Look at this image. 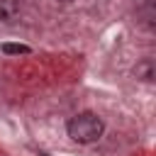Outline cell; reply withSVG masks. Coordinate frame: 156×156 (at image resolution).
I'll return each instance as SVG.
<instances>
[{
  "mask_svg": "<svg viewBox=\"0 0 156 156\" xmlns=\"http://www.w3.org/2000/svg\"><path fill=\"white\" fill-rule=\"evenodd\" d=\"M66 132H68V136H71L73 141H78V144H93V141H98V139L102 136L105 122H102L95 112H80V115H76V117L68 119Z\"/></svg>",
  "mask_w": 156,
  "mask_h": 156,
  "instance_id": "6da1fadb",
  "label": "cell"
},
{
  "mask_svg": "<svg viewBox=\"0 0 156 156\" xmlns=\"http://www.w3.org/2000/svg\"><path fill=\"white\" fill-rule=\"evenodd\" d=\"M20 15V0H0V22H12Z\"/></svg>",
  "mask_w": 156,
  "mask_h": 156,
  "instance_id": "7a4b0ae2",
  "label": "cell"
},
{
  "mask_svg": "<svg viewBox=\"0 0 156 156\" xmlns=\"http://www.w3.org/2000/svg\"><path fill=\"white\" fill-rule=\"evenodd\" d=\"M134 73H136L139 80H154V61L151 58H144L141 63H136Z\"/></svg>",
  "mask_w": 156,
  "mask_h": 156,
  "instance_id": "3957f363",
  "label": "cell"
},
{
  "mask_svg": "<svg viewBox=\"0 0 156 156\" xmlns=\"http://www.w3.org/2000/svg\"><path fill=\"white\" fill-rule=\"evenodd\" d=\"M0 49H2V54H7V56H20V54H29V51H32L27 44H12V41H5Z\"/></svg>",
  "mask_w": 156,
  "mask_h": 156,
  "instance_id": "277c9868",
  "label": "cell"
},
{
  "mask_svg": "<svg viewBox=\"0 0 156 156\" xmlns=\"http://www.w3.org/2000/svg\"><path fill=\"white\" fill-rule=\"evenodd\" d=\"M54 2H71V0H54Z\"/></svg>",
  "mask_w": 156,
  "mask_h": 156,
  "instance_id": "5b68a950",
  "label": "cell"
}]
</instances>
